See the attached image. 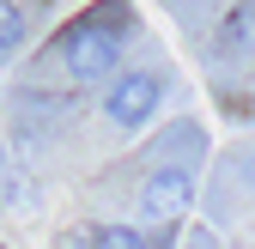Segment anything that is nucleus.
Returning <instances> with one entry per match:
<instances>
[{
    "label": "nucleus",
    "instance_id": "obj_4",
    "mask_svg": "<svg viewBox=\"0 0 255 249\" xmlns=\"http://www.w3.org/2000/svg\"><path fill=\"white\" fill-rule=\"evenodd\" d=\"M30 43V6L24 0H0V61H18Z\"/></svg>",
    "mask_w": 255,
    "mask_h": 249
},
{
    "label": "nucleus",
    "instance_id": "obj_6",
    "mask_svg": "<svg viewBox=\"0 0 255 249\" xmlns=\"http://www.w3.org/2000/svg\"><path fill=\"white\" fill-rule=\"evenodd\" d=\"M85 249H152L146 243V231H134V225H85V237H79Z\"/></svg>",
    "mask_w": 255,
    "mask_h": 249
},
{
    "label": "nucleus",
    "instance_id": "obj_7",
    "mask_svg": "<svg viewBox=\"0 0 255 249\" xmlns=\"http://www.w3.org/2000/svg\"><path fill=\"white\" fill-rule=\"evenodd\" d=\"M182 249H225V243H219V237H213L207 225H195V231H188V243H182Z\"/></svg>",
    "mask_w": 255,
    "mask_h": 249
},
{
    "label": "nucleus",
    "instance_id": "obj_8",
    "mask_svg": "<svg viewBox=\"0 0 255 249\" xmlns=\"http://www.w3.org/2000/svg\"><path fill=\"white\" fill-rule=\"evenodd\" d=\"M0 170H6V152H0Z\"/></svg>",
    "mask_w": 255,
    "mask_h": 249
},
{
    "label": "nucleus",
    "instance_id": "obj_1",
    "mask_svg": "<svg viewBox=\"0 0 255 249\" xmlns=\"http://www.w3.org/2000/svg\"><path fill=\"white\" fill-rule=\"evenodd\" d=\"M134 30H140V12H134V0H91V6L79 18L61 24V37H55V61H61V73H67L73 85H98L122 67V55L128 43H134Z\"/></svg>",
    "mask_w": 255,
    "mask_h": 249
},
{
    "label": "nucleus",
    "instance_id": "obj_2",
    "mask_svg": "<svg viewBox=\"0 0 255 249\" xmlns=\"http://www.w3.org/2000/svg\"><path fill=\"white\" fill-rule=\"evenodd\" d=\"M158 104H164V73L158 67H116V79L104 91V122L122 134H140L158 116Z\"/></svg>",
    "mask_w": 255,
    "mask_h": 249
},
{
    "label": "nucleus",
    "instance_id": "obj_9",
    "mask_svg": "<svg viewBox=\"0 0 255 249\" xmlns=\"http://www.w3.org/2000/svg\"><path fill=\"white\" fill-rule=\"evenodd\" d=\"M0 249H6V243H0Z\"/></svg>",
    "mask_w": 255,
    "mask_h": 249
},
{
    "label": "nucleus",
    "instance_id": "obj_3",
    "mask_svg": "<svg viewBox=\"0 0 255 249\" xmlns=\"http://www.w3.org/2000/svg\"><path fill=\"white\" fill-rule=\"evenodd\" d=\"M195 207V164L188 158H158L140 182V219L152 225H176Z\"/></svg>",
    "mask_w": 255,
    "mask_h": 249
},
{
    "label": "nucleus",
    "instance_id": "obj_5",
    "mask_svg": "<svg viewBox=\"0 0 255 249\" xmlns=\"http://www.w3.org/2000/svg\"><path fill=\"white\" fill-rule=\"evenodd\" d=\"M219 49H225V55H237V49H255V0H237V6H231L225 30H219Z\"/></svg>",
    "mask_w": 255,
    "mask_h": 249
}]
</instances>
